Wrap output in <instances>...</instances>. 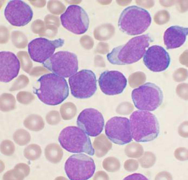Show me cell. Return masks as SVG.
I'll return each mask as SVG.
<instances>
[{
	"instance_id": "8992f818",
	"label": "cell",
	"mask_w": 188,
	"mask_h": 180,
	"mask_svg": "<svg viewBox=\"0 0 188 180\" xmlns=\"http://www.w3.org/2000/svg\"><path fill=\"white\" fill-rule=\"evenodd\" d=\"M131 97L136 108L148 111L157 109L161 104L163 99L161 90L155 84L150 82L133 89Z\"/></svg>"
},
{
	"instance_id": "603a6c76",
	"label": "cell",
	"mask_w": 188,
	"mask_h": 180,
	"mask_svg": "<svg viewBox=\"0 0 188 180\" xmlns=\"http://www.w3.org/2000/svg\"><path fill=\"white\" fill-rule=\"evenodd\" d=\"M13 138L16 143L20 146L25 145L30 141L31 137L29 133L26 130L20 129L14 133Z\"/></svg>"
},
{
	"instance_id": "277c9868",
	"label": "cell",
	"mask_w": 188,
	"mask_h": 180,
	"mask_svg": "<svg viewBox=\"0 0 188 180\" xmlns=\"http://www.w3.org/2000/svg\"><path fill=\"white\" fill-rule=\"evenodd\" d=\"M152 19L146 9L135 5L129 6L121 12L119 19L118 27L123 32L130 35L141 34L150 26Z\"/></svg>"
},
{
	"instance_id": "d6986e66",
	"label": "cell",
	"mask_w": 188,
	"mask_h": 180,
	"mask_svg": "<svg viewBox=\"0 0 188 180\" xmlns=\"http://www.w3.org/2000/svg\"><path fill=\"white\" fill-rule=\"evenodd\" d=\"M30 172L29 166L24 163L18 164L12 169L5 173L3 176V180H22L29 174Z\"/></svg>"
},
{
	"instance_id": "44dd1931",
	"label": "cell",
	"mask_w": 188,
	"mask_h": 180,
	"mask_svg": "<svg viewBox=\"0 0 188 180\" xmlns=\"http://www.w3.org/2000/svg\"><path fill=\"white\" fill-rule=\"evenodd\" d=\"M16 105L14 97L11 94H4L0 99V110L4 112H8L14 109Z\"/></svg>"
},
{
	"instance_id": "2e32d148",
	"label": "cell",
	"mask_w": 188,
	"mask_h": 180,
	"mask_svg": "<svg viewBox=\"0 0 188 180\" xmlns=\"http://www.w3.org/2000/svg\"><path fill=\"white\" fill-rule=\"evenodd\" d=\"M143 61L147 68L154 72L165 71L170 62L169 55L162 47L154 45L149 47L143 56Z\"/></svg>"
},
{
	"instance_id": "e0dca14e",
	"label": "cell",
	"mask_w": 188,
	"mask_h": 180,
	"mask_svg": "<svg viewBox=\"0 0 188 180\" xmlns=\"http://www.w3.org/2000/svg\"><path fill=\"white\" fill-rule=\"evenodd\" d=\"M19 60L13 53L2 51L0 52V80L7 82L18 75L20 68Z\"/></svg>"
},
{
	"instance_id": "5bb4252c",
	"label": "cell",
	"mask_w": 188,
	"mask_h": 180,
	"mask_svg": "<svg viewBox=\"0 0 188 180\" xmlns=\"http://www.w3.org/2000/svg\"><path fill=\"white\" fill-rule=\"evenodd\" d=\"M76 122L79 127L88 135L93 137H96L101 133L104 124L102 114L93 108L82 110L78 115Z\"/></svg>"
},
{
	"instance_id": "484cf974",
	"label": "cell",
	"mask_w": 188,
	"mask_h": 180,
	"mask_svg": "<svg viewBox=\"0 0 188 180\" xmlns=\"http://www.w3.org/2000/svg\"><path fill=\"white\" fill-rule=\"evenodd\" d=\"M175 158L181 161H184L188 159V151L186 148L180 147L176 149L174 153Z\"/></svg>"
},
{
	"instance_id": "cb8c5ba5",
	"label": "cell",
	"mask_w": 188,
	"mask_h": 180,
	"mask_svg": "<svg viewBox=\"0 0 188 180\" xmlns=\"http://www.w3.org/2000/svg\"><path fill=\"white\" fill-rule=\"evenodd\" d=\"M156 157L153 153L150 151H146L139 161L142 167L144 168H148L152 167L155 164Z\"/></svg>"
},
{
	"instance_id": "4fadbf2b",
	"label": "cell",
	"mask_w": 188,
	"mask_h": 180,
	"mask_svg": "<svg viewBox=\"0 0 188 180\" xmlns=\"http://www.w3.org/2000/svg\"><path fill=\"white\" fill-rule=\"evenodd\" d=\"M5 17L11 25L23 26L32 20L33 13L30 6L24 1L19 0L9 1L4 9Z\"/></svg>"
},
{
	"instance_id": "ac0fdd59",
	"label": "cell",
	"mask_w": 188,
	"mask_h": 180,
	"mask_svg": "<svg viewBox=\"0 0 188 180\" xmlns=\"http://www.w3.org/2000/svg\"><path fill=\"white\" fill-rule=\"evenodd\" d=\"M188 34V28L178 26L168 28L164 33V43L168 49L181 46L185 42Z\"/></svg>"
},
{
	"instance_id": "52a82bcc",
	"label": "cell",
	"mask_w": 188,
	"mask_h": 180,
	"mask_svg": "<svg viewBox=\"0 0 188 180\" xmlns=\"http://www.w3.org/2000/svg\"><path fill=\"white\" fill-rule=\"evenodd\" d=\"M65 173L71 180H86L91 178L95 170L93 159L84 154H74L70 156L64 165Z\"/></svg>"
},
{
	"instance_id": "8fae6325",
	"label": "cell",
	"mask_w": 188,
	"mask_h": 180,
	"mask_svg": "<svg viewBox=\"0 0 188 180\" xmlns=\"http://www.w3.org/2000/svg\"><path fill=\"white\" fill-rule=\"evenodd\" d=\"M64 40L59 38L51 40L39 37L31 40L28 45V53L34 61L44 63L54 54L55 49L62 47Z\"/></svg>"
},
{
	"instance_id": "3957f363",
	"label": "cell",
	"mask_w": 188,
	"mask_h": 180,
	"mask_svg": "<svg viewBox=\"0 0 188 180\" xmlns=\"http://www.w3.org/2000/svg\"><path fill=\"white\" fill-rule=\"evenodd\" d=\"M132 137L137 142L153 140L158 136L159 126L154 115L148 111L136 110L131 115L129 120Z\"/></svg>"
},
{
	"instance_id": "6da1fadb",
	"label": "cell",
	"mask_w": 188,
	"mask_h": 180,
	"mask_svg": "<svg viewBox=\"0 0 188 180\" xmlns=\"http://www.w3.org/2000/svg\"><path fill=\"white\" fill-rule=\"evenodd\" d=\"M152 39L148 34L135 37L125 44L114 48L106 56L112 64L125 65L132 64L143 56Z\"/></svg>"
},
{
	"instance_id": "9a60e30c",
	"label": "cell",
	"mask_w": 188,
	"mask_h": 180,
	"mask_svg": "<svg viewBox=\"0 0 188 180\" xmlns=\"http://www.w3.org/2000/svg\"><path fill=\"white\" fill-rule=\"evenodd\" d=\"M98 82L104 94L113 95L123 92L127 85V80L123 74L118 71H107L101 73Z\"/></svg>"
},
{
	"instance_id": "7c38bea8",
	"label": "cell",
	"mask_w": 188,
	"mask_h": 180,
	"mask_svg": "<svg viewBox=\"0 0 188 180\" xmlns=\"http://www.w3.org/2000/svg\"><path fill=\"white\" fill-rule=\"evenodd\" d=\"M105 134L113 143L123 145L132 140L129 121L125 117L115 116L110 119L105 127Z\"/></svg>"
},
{
	"instance_id": "4316f807",
	"label": "cell",
	"mask_w": 188,
	"mask_h": 180,
	"mask_svg": "<svg viewBox=\"0 0 188 180\" xmlns=\"http://www.w3.org/2000/svg\"><path fill=\"white\" fill-rule=\"evenodd\" d=\"M34 97L31 94L25 92H21L17 96L18 101L24 105H27L31 103L34 99Z\"/></svg>"
},
{
	"instance_id": "ffe728a7",
	"label": "cell",
	"mask_w": 188,
	"mask_h": 180,
	"mask_svg": "<svg viewBox=\"0 0 188 180\" xmlns=\"http://www.w3.org/2000/svg\"><path fill=\"white\" fill-rule=\"evenodd\" d=\"M24 124L30 130L38 131L41 130L44 126V123L42 117L35 114L27 117L24 120Z\"/></svg>"
},
{
	"instance_id": "7a4b0ae2",
	"label": "cell",
	"mask_w": 188,
	"mask_h": 180,
	"mask_svg": "<svg viewBox=\"0 0 188 180\" xmlns=\"http://www.w3.org/2000/svg\"><path fill=\"white\" fill-rule=\"evenodd\" d=\"M38 81L40 86L35 93L39 99L45 104L55 105L62 102L68 97L69 88L66 80L54 73L42 76Z\"/></svg>"
},
{
	"instance_id": "d4e9b609",
	"label": "cell",
	"mask_w": 188,
	"mask_h": 180,
	"mask_svg": "<svg viewBox=\"0 0 188 180\" xmlns=\"http://www.w3.org/2000/svg\"><path fill=\"white\" fill-rule=\"evenodd\" d=\"M0 151L3 154L9 156L12 155L15 150V146L13 143L9 140H4L1 143Z\"/></svg>"
},
{
	"instance_id": "f1b7e54d",
	"label": "cell",
	"mask_w": 188,
	"mask_h": 180,
	"mask_svg": "<svg viewBox=\"0 0 188 180\" xmlns=\"http://www.w3.org/2000/svg\"><path fill=\"white\" fill-rule=\"evenodd\" d=\"M138 178L141 180H148V179L143 175L139 173H135L125 177V179H132Z\"/></svg>"
},
{
	"instance_id": "7402d4cb",
	"label": "cell",
	"mask_w": 188,
	"mask_h": 180,
	"mask_svg": "<svg viewBox=\"0 0 188 180\" xmlns=\"http://www.w3.org/2000/svg\"><path fill=\"white\" fill-rule=\"evenodd\" d=\"M42 153L41 148L39 145L31 144L26 147L24 151V155L27 159L34 161L40 156Z\"/></svg>"
},
{
	"instance_id": "5b68a950",
	"label": "cell",
	"mask_w": 188,
	"mask_h": 180,
	"mask_svg": "<svg viewBox=\"0 0 188 180\" xmlns=\"http://www.w3.org/2000/svg\"><path fill=\"white\" fill-rule=\"evenodd\" d=\"M58 140L62 147L69 152L84 153L91 156L94 154V150L89 137L79 127H66L60 132Z\"/></svg>"
},
{
	"instance_id": "ba28073f",
	"label": "cell",
	"mask_w": 188,
	"mask_h": 180,
	"mask_svg": "<svg viewBox=\"0 0 188 180\" xmlns=\"http://www.w3.org/2000/svg\"><path fill=\"white\" fill-rule=\"evenodd\" d=\"M43 63L53 73L64 78L70 77L77 72L78 69L77 56L68 51L58 52Z\"/></svg>"
},
{
	"instance_id": "83f0119b",
	"label": "cell",
	"mask_w": 188,
	"mask_h": 180,
	"mask_svg": "<svg viewBox=\"0 0 188 180\" xmlns=\"http://www.w3.org/2000/svg\"><path fill=\"white\" fill-rule=\"evenodd\" d=\"M172 177L169 172L163 171L158 173L155 176V180H172Z\"/></svg>"
},
{
	"instance_id": "9c48e42d",
	"label": "cell",
	"mask_w": 188,
	"mask_h": 180,
	"mask_svg": "<svg viewBox=\"0 0 188 180\" xmlns=\"http://www.w3.org/2000/svg\"><path fill=\"white\" fill-rule=\"evenodd\" d=\"M97 82L94 73L88 69L77 72L68 79L72 95L80 99L90 98L94 94L97 89Z\"/></svg>"
},
{
	"instance_id": "30bf717a",
	"label": "cell",
	"mask_w": 188,
	"mask_h": 180,
	"mask_svg": "<svg viewBox=\"0 0 188 180\" xmlns=\"http://www.w3.org/2000/svg\"><path fill=\"white\" fill-rule=\"evenodd\" d=\"M61 24L66 29L75 34H81L87 30L89 20L85 11L78 5L69 6L60 16Z\"/></svg>"
}]
</instances>
